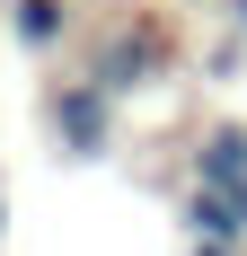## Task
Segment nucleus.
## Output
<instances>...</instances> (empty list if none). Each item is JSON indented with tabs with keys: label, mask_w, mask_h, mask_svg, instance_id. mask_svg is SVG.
Masks as SVG:
<instances>
[{
	"label": "nucleus",
	"mask_w": 247,
	"mask_h": 256,
	"mask_svg": "<svg viewBox=\"0 0 247 256\" xmlns=\"http://www.w3.org/2000/svg\"><path fill=\"white\" fill-rule=\"evenodd\" d=\"M44 124H53V142L71 159H106L115 150V98H106L98 80H62L53 106H44Z\"/></svg>",
	"instance_id": "obj_2"
},
{
	"label": "nucleus",
	"mask_w": 247,
	"mask_h": 256,
	"mask_svg": "<svg viewBox=\"0 0 247 256\" xmlns=\"http://www.w3.org/2000/svg\"><path fill=\"white\" fill-rule=\"evenodd\" d=\"M194 256H247V248H230V238H194Z\"/></svg>",
	"instance_id": "obj_6"
},
{
	"label": "nucleus",
	"mask_w": 247,
	"mask_h": 256,
	"mask_svg": "<svg viewBox=\"0 0 247 256\" xmlns=\"http://www.w3.org/2000/svg\"><path fill=\"white\" fill-rule=\"evenodd\" d=\"M176 71V36L159 18H124L98 36V53H88V71L80 80H98L106 98H132V88H150V80H168Z\"/></svg>",
	"instance_id": "obj_1"
},
{
	"label": "nucleus",
	"mask_w": 247,
	"mask_h": 256,
	"mask_svg": "<svg viewBox=\"0 0 247 256\" xmlns=\"http://www.w3.org/2000/svg\"><path fill=\"white\" fill-rule=\"evenodd\" d=\"M230 18H238V36H247V0H230Z\"/></svg>",
	"instance_id": "obj_7"
},
{
	"label": "nucleus",
	"mask_w": 247,
	"mask_h": 256,
	"mask_svg": "<svg viewBox=\"0 0 247 256\" xmlns=\"http://www.w3.org/2000/svg\"><path fill=\"white\" fill-rule=\"evenodd\" d=\"M186 221H194V238L247 248V194H230V186H194V194H186Z\"/></svg>",
	"instance_id": "obj_5"
},
{
	"label": "nucleus",
	"mask_w": 247,
	"mask_h": 256,
	"mask_svg": "<svg viewBox=\"0 0 247 256\" xmlns=\"http://www.w3.org/2000/svg\"><path fill=\"white\" fill-rule=\"evenodd\" d=\"M194 186H230L247 194V124H212L194 142Z\"/></svg>",
	"instance_id": "obj_3"
},
{
	"label": "nucleus",
	"mask_w": 247,
	"mask_h": 256,
	"mask_svg": "<svg viewBox=\"0 0 247 256\" xmlns=\"http://www.w3.org/2000/svg\"><path fill=\"white\" fill-rule=\"evenodd\" d=\"M0 230H9V204H0Z\"/></svg>",
	"instance_id": "obj_8"
},
{
	"label": "nucleus",
	"mask_w": 247,
	"mask_h": 256,
	"mask_svg": "<svg viewBox=\"0 0 247 256\" xmlns=\"http://www.w3.org/2000/svg\"><path fill=\"white\" fill-rule=\"evenodd\" d=\"M71 0H9V36H18L26 53H62L71 44Z\"/></svg>",
	"instance_id": "obj_4"
}]
</instances>
